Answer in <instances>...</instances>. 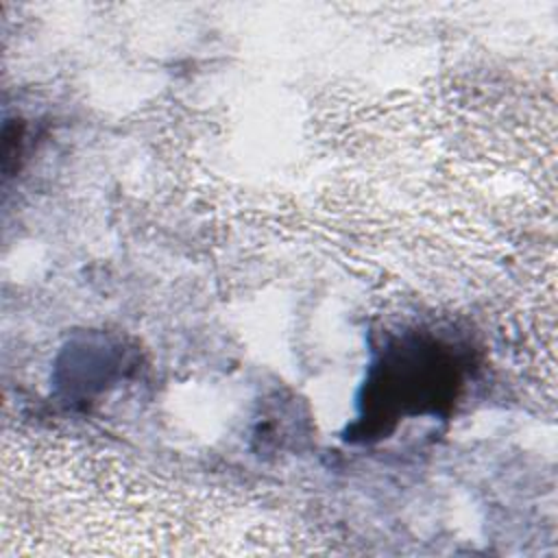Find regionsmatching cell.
<instances>
[{
    "instance_id": "cell-1",
    "label": "cell",
    "mask_w": 558,
    "mask_h": 558,
    "mask_svg": "<svg viewBox=\"0 0 558 558\" xmlns=\"http://www.w3.org/2000/svg\"><path fill=\"white\" fill-rule=\"evenodd\" d=\"M464 364L456 347L429 333L392 340L373 364L362 418L371 434H388L401 416L440 414L462 388Z\"/></svg>"
}]
</instances>
